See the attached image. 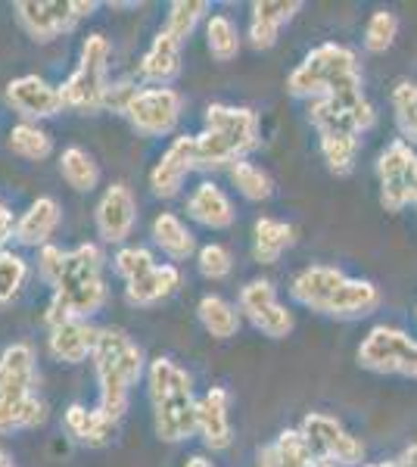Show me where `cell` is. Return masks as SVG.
Wrapping results in <instances>:
<instances>
[{"label":"cell","mask_w":417,"mask_h":467,"mask_svg":"<svg viewBox=\"0 0 417 467\" xmlns=\"http://www.w3.org/2000/svg\"><path fill=\"white\" fill-rule=\"evenodd\" d=\"M106 303L103 253L97 244H81L66 253V265L53 287L44 324L57 327L66 321H90Z\"/></svg>","instance_id":"obj_1"},{"label":"cell","mask_w":417,"mask_h":467,"mask_svg":"<svg viewBox=\"0 0 417 467\" xmlns=\"http://www.w3.org/2000/svg\"><path fill=\"white\" fill-rule=\"evenodd\" d=\"M203 134H196V169H231L237 160H246L262 144L259 112L231 103H212L203 116Z\"/></svg>","instance_id":"obj_2"},{"label":"cell","mask_w":417,"mask_h":467,"mask_svg":"<svg viewBox=\"0 0 417 467\" xmlns=\"http://www.w3.org/2000/svg\"><path fill=\"white\" fill-rule=\"evenodd\" d=\"M147 387L159 440L169 442V446L191 440L196 433V396L191 374L178 361L159 356L147 368Z\"/></svg>","instance_id":"obj_3"},{"label":"cell","mask_w":417,"mask_h":467,"mask_svg":"<svg viewBox=\"0 0 417 467\" xmlns=\"http://www.w3.org/2000/svg\"><path fill=\"white\" fill-rule=\"evenodd\" d=\"M94 374H97V393L100 402L97 409L119 420L128 411V399H131V387L143 374V352L131 337L119 327H103L100 340L94 349Z\"/></svg>","instance_id":"obj_4"},{"label":"cell","mask_w":417,"mask_h":467,"mask_svg":"<svg viewBox=\"0 0 417 467\" xmlns=\"http://www.w3.org/2000/svg\"><path fill=\"white\" fill-rule=\"evenodd\" d=\"M308 119H312V125L318 128V134H349V138H361L368 128H374L377 112L365 97L361 72L343 78L328 97L308 103Z\"/></svg>","instance_id":"obj_5"},{"label":"cell","mask_w":417,"mask_h":467,"mask_svg":"<svg viewBox=\"0 0 417 467\" xmlns=\"http://www.w3.org/2000/svg\"><path fill=\"white\" fill-rule=\"evenodd\" d=\"M349 75H359V57H355V50H349L346 44L328 41V44H318L315 50H308L306 59L287 78V90L293 97L321 100V97H328Z\"/></svg>","instance_id":"obj_6"},{"label":"cell","mask_w":417,"mask_h":467,"mask_svg":"<svg viewBox=\"0 0 417 467\" xmlns=\"http://www.w3.org/2000/svg\"><path fill=\"white\" fill-rule=\"evenodd\" d=\"M106 66H109V41H106L103 35H88L85 44H81L78 66H75V72L63 81V88H59L66 107L78 109V112H90V116L103 112L106 90H109Z\"/></svg>","instance_id":"obj_7"},{"label":"cell","mask_w":417,"mask_h":467,"mask_svg":"<svg viewBox=\"0 0 417 467\" xmlns=\"http://www.w3.org/2000/svg\"><path fill=\"white\" fill-rule=\"evenodd\" d=\"M359 365L377 374H401L417 380V340L390 324H377L359 346Z\"/></svg>","instance_id":"obj_8"},{"label":"cell","mask_w":417,"mask_h":467,"mask_svg":"<svg viewBox=\"0 0 417 467\" xmlns=\"http://www.w3.org/2000/svg\"><path fill=\"white\" fill-rule=\"evenodd\" d=\"M299 433L306 436L308 449L315 451L318 462L337 467H359L365 462V446L359 436H352L333 414L308 411L299 424Z\"/></svg>","instance_id":"obj_9"},{"label":"cell","mask_w":417,"mask_h":467,"mask_svg":"<svg viewBox=\"0 0 417 467\" xmlns=\"http://www.w3.org/2000/svg\"><path fill=\"white\" fill-rule=\"evenodd\" d=\"M377 178H381V202L390 213H401L417 200V150L408 140H392L377 156Z\"/></svg>","instance_id":"obj_10"},{"label":"cell","mask_w":417,"mask_h":467,"mask_svg":"<svg viewBox=\"0 0 417 467\" xmlns=\"http://www.w3.org/2000/svg\"><path fill=\"white\" fill-rule=\"evenodd\" d=\"M181 112H184V97L174 88H141L125 119L143 138H165L178 128Z\"/></svg>","instance_id":"obj_11"},{"label":"cell","mask_w":417,"mask_h":467,"mask_svg":"<svg viewBox=\"0 0 417 467\" xmlns=\"http://www.w3.org/2000/svg\"><path fill=\"white\" fill-rule=\"evenodd\" d=\"M19 28L37 44H50L78 26L75 0H19L13 4Z\"/></svg>","instance_id":"obj_12"},{"label":"cell","mask_w":417,"mask_h":467,"mask_svg":"<svg viewBox=\"0 0 417 467\" xmlns=\"http://www.w3.org/2000/svg\"><path fill=\"white\" fill-rule=\"evenodd\" d=\"M240 315L253 324L259 334L271 337V340H284L293 334V315L277 299V290L271 281H249L240 290Z\"/></svg>","instance_id":"obj_13"},{"label":"cell","mask_w":417,"mask_h":467,"mask_svg":"<svg viewBox=\"0 0 417 467\" xmlns=\"http://www.w3.org/2000/svg\"><path fill=\"white\" fill-rule=\"evenodd\" d=\"M4 97L26 122H35V125L41 122V119H50L66 109V100H63V94H59V88L50 85L41 75H19V78H13L10 85H6Z\"/></svg>","instance_id":"obj_14"},{"label":"cell","mask_w":417,"mask_h":467,"mask_svg":"<svg viewBox=\"0 0 417 467\" xmlns=\"http://www.w3.org/2000/svg\"><path fill=\"white\" fill-rule=\"evenodd\" d=\"M94 222L97 234L106 244H125L134 231V222H138V200H134L131 187L122 184V181L106 187L94 209Z\"/></svg>","instance_id":"obj_15"},{"label":"cell","mask_w":417,"mask_h":467,"mask_svg":"<svg viewBox=\"0 0 417 467\" xmlns=\"http://www.w3.org/2000/svg\"><path fill=\"white\" fill-rule=\"evenodd\" d=\"M196 169V134L174 138L169 150L159 156V162L150 169V191L162 200H172L181 193L187 175Z\"/></svg>","instance_id":"obj_16"},{"label":"cell","mask_w":417,"mask_h":467,"mask_svg":"<svg viewBox=\"0 0 417 467\" xmlns=\"http://www.w3.org/2000/svg\"><path fill=\"white\" fill-rule=\"evenodd\" d=\"M227 409H231V393L224 387H209L196 399V433L212 451H224L234 442L231 411Z\"/></svg>","instance_id":"obj_17"},{"label":"cell","mask_w":417,"mask_h":467,"mask_svg":"<svg viewBox=\"0 0 417 467\" xmlns=\"http://www.w3.org/2000/svg\"><path fill=\"white\" fill-rule=\"evenodd\" d=\"M37 361L28 343H13L0 352V405L35 396Z\"/></svg>","instance_id":"obj_18"},{"label":"cell","mask_w":417,"mask_h":467,"mask_svg":"<svg viewBox=\"0 0 417 467\" xmlns=\"http://www.w3.org/2000/svg\"><path fill=\"white\" fill-rule=\"evenodd\" d=\"M302 10V0H255L249 6V44L255 50H268L277 44L280 32L296 19Z\"/></svg>","instance_id":"obj_19"},{"label":"cell","mask_w":417,"mask_h":467,"mask_svg":"<svg viewBox=\"0 0 417 467\" xmlns=\"http://www.w3.org/2000/svg\"><path fill=\"white\" fill-rule=\"evenodd\" d=\"M349 281L339 268L333 265H312L302 268L290 284V296L293 303L312 308V312H328V306L333 303V296L339 293V287Z\"/></svg>","instance_id":"obj_20"},{"label":"cell","mask_w":417,"mask_h":467,"mask_svg":"<svg viewBox=\"0 0 417 467\" xmlns=\"http://www.w3.org/2000/svg\"><path fill=\"white\" fill-rule=\"evenodd\" d=\"M97 340H100V327H94L90 321H66L50 327L47 349L57 361L81 365V361L94 358Z\"/></svg>","instance_id":"obj_21"},{"label":"cell","mask_w":417,"mask_h":467,"mask_svg":"<svg viewBox=\"0 0 417 467\" xmlns=\"http://www.w3.org/2000/svg\"><path fill=\"white\" fill-rule=\"evenodd\" d=\"M181 47H184V44L174 41L162 28V32L153 37V44L147 47V54L141 57V66H138L141 78L147 81L150 88H169L181 75Z\"/></svg>","instance_id":"obj_22"},{"label":"cell","mask_w":417,"mask_h":467,"mask_svg":"<svg viewBox=\"0 0 417 467\" xmlns=\"http://www.w3.org/2000/svg\"><path fill=\"white\" fill-rule=\"evenodd\" d=\"M187 215H191L196 224L209 228V231L231 228L234 218H237L231 197H227V193L215 184V181H203V184L196 187L191 197H187Z\"/></svg>","instance_id":"obj_23"},{"label":"cell","mask_w":417,"mask_h":467,"mask_svg":"<svg viewBox=\"0 0 417 467\" xmlns=\"http://www.w3.org/2000/svg\"><path fill=\"white\" fill-rule=\"evenodd\" d=\"M59 222H63V209L53 197H37L32 206L16 218V240L22 246H41L50 244V237L57 234Z\"/></svg>","instance_id":"obj_24"},{"label":"cell","mask_w":417,"mask_h":467,"mask_svg":"<svg viewBox=\"0 0 417 467\" xmlns=\"http://www.w3.org/2000/svg\"><path fill=\"white\" fill-rule=\"evenodd\" d=\"M178 287H181V268L178 265H156L143 277H138V281L125 284V299H128V306L150 308V306L162 303V299H169Z\"/></svg>","instance_id":"obj_25"},{"label":"cell","mask_w":417,"mask_h":467,"mask_svg":"<svg viewBox=\"0 0 417 467\" xmlns=\"http://www.w3.org/2000/svg\"><path fill=\"white\" fill-rule=\"evenodd\" d=\"M63 424L75 440L85 442V446H106V442L116 436L119 420H112L109 414H103L100 409H85V405H69L63 414Z\"/></svg>","instance_id":"obj_26"},{"label":"cell","mask_w":417,"mask_h":467,"mask_svg":"<svg viewBox=\"0 0 417 467\" xmlns=\"http://www.w3.org/2000/svg\"><path fill=\"white\" fill-rule=\"evenodd\" d=\"M150 237H153V244L169 255L172 262H184V259H191L193 253H200L196 250L193 231L174 213H159L153 218V224H150Z\"/></svg>","instance_id":"obj_27"},{"label":"cell","mask_w":417,"mask_h":467,"mask_svg":"<svg viewBox=\"0 0 417 467\" xmlns=\"http://www.w3.org/2000/svg\"><path fill=\"white\" fill-rule=\"evenodd\" d=\"M315 464L318 458L308 449L299 427L296 431H280L277 440L259 451V467H315Z\"/></svg>","instance_id":"obj_28"},{"label":"cell","mask_w":417,"mask_h":467,"mask_svg":"<svg viewBox=\"0 0 417 467\" xmlns=\"http://www.w3.org/2000/svg\"><path fill=\"white\" fill-rule=\"evenodd\" d=\"M381 306V290L370 281H361V277H349V281L339 287V293L333 296V303L328 306L330 318H361V315H370Z\"/></svg>","instance_id":"obj_29"},{"label":"cell","mask_w":417,"mask_h":467,"mask_svg":"<svg viewBox=\"0 0 417 467\" xmlns=\"http://www.w3.org/2000/svg\"><path fill=\"white\" fill-rule=\"evenodd\" d=\"M296 231L293 224L280 222V218H259L253 224V255L262 265H275V262L293 246Z\"/></svg>","instance_id":"obj_30"},{"label":"cell","mask_w":417,"mask_h":467,"mask_svg":"<svg viewBox=\"0 0 417 467\" xmlns=\"http://www.w3.org/2000/svg\"><path fill=\"white\" fill-rule=\"evenodd\" d=\"M196 318H200L203 330H206L209 337H215V340H231L240 330V308L227 303L224 296H215V293L200 299Z\"/></svg>","instance_id":"obj_31"},{"label":"cell","mask_w":417,"mask_h":467,"mask_svg":"<svg viewBox=\"0 0 417 467\" xmlns=\"http://www.w3.org/2000/svg\"><path fill=\"white\" fill-rule=\"evenodd\" d=\"M59 175L78 193H90L100 181V165L85 147H66L59 156Z\"/></svg>","instance_id":"obj_32"},{"label":"cell","mask_w":417,"mask_h":467,"mask_svg":"<svg viewBox=\"0 0 417 467\" xmlns=\"http://www.w3.org/2000/svg\"><path fill=\"white\" fill-rule=\"evenodd\" d=\"M6 147H10L13 156L28 162H44L53 153V140L50 134L44 131L41 125L35 122H19L10 128V138H6Z\"/></svg>","instance_id":"obj_33"},{"label":"cell","mask_w":417,"mask_h":467,"mask_svg":"<svg viewBox=\"0 0 417 467\" xmlns=\"http://www.w3.org/2000/svg\"><path fill=\"white\" fill-rule=\"evenodd\" d=\"M47 420V409L37 396L19 399V402L0 405V436L19 433V431H35L37 424Z\"/></svg>","instance_id":"obj_34"},{"label":"cell","mask_w":417,"mask_h":467,"mask_svg":"<svg viewBox=\"0 0 417 467\" xmlns=\"http://www.w3.org/2000/svg\"><path fill=\"white\" fill-rule=\"evenodd\" d=\"M227 175H231V184L240 191V197L249 202H265L275 193V184H271L268 171H262L259 165L249 160H237L227 169Z\"/></svg>","instance_id":"obj_35"},{"label":"cell","mask_w":417,"mask_h":467,"mask_svg":"<svg viewBox=\"0 0 417 467\" xmlns=\"http://www.w3.org/2000/svg\"><path fill=\"white\" fill-rule=\"evenodd\" d=\"M206 47H209L212 59H218V63H231V59L240 54V32H237V26H234L231 16H224V13L209 16Z\"/></svg>","instance_id":"obj_36"},{"label":"cell","mask_w":417,"mask_h":467,"mask_svg":"<svg viewBox=\"0 0 417 467\" xmlns=\"http://www.w3.org/2000/svg\"><path fill=\"white\" fill-rule=\"evenodd\" d=\"M206 13H209L206 0H174L169 6V16H165V32H169L174 41L184 44Z\"/></svg>","instance_id":"obj_37"},{"label":"cell","mask_w":417,"mask_h":467,"mask_svg":"<svg viewBox=\"0 0 417 467\" xmlns=\"http://www.w3.org/2000/svg\"><path fill=\"white\" fill-rule=\"evenodd\" d=\"M318 147H321V156L333 175H349L355 169L359 138H349V134H321V144Z\"/></svg>","instance_id":"obj_38"},{"label":"cell","mask_w":417,"mask_h":467,"mask_svg":"<svg viewBox=\"0 0 417 467\" xmlns=\"http://www.w3.org/2000/svg\"><path fill=\"white\" fill-rule=\"evenodd\" d=\"M396 35H399L396 13H390V10L370 13V19L365 26V47L370 54H386V50L392 47V41H396Z\"/></svg>","instance_id":"obj_39"},{"label":"cell","mask_w":417,"mask_h":467,"mask_svg":"<svg viewBox=\"0 0 417 467\" xmlns=\"http://www.w3.org/2000/svg\"><path fill=\"white\" fill-rule=\"evenodd\" d=\"M392 109H396V122L401 128V134L408 138V144H417V85L412 81H401L392 90Z\"/></svg>","instance_id":"obj_40"},{"label":"cell","mask_w":417,"mask_h":467,"mask_svg":"<svg viewBox=\"0 0 417 467\" xmlns=\"http://www.w3.org/2000/svg\"><path fill=\"white\" fill-rule=\"evenodd\" d=\"M28 277V265L26 259L10 250H0V306L13 303L19 296L22 284Z\"/></svg>","instance_id":"obj_41"},{"label":"cell","mask_w":417,"mask_h":467,"mask_svg":"<svg viewBox=\"0 0 417 467\" xmlns=\"http://www.w3.org/2000/svg\"><path fill=\"white\" fill-rule=\"evenodd\" d=\"M156 265L159 262L153 259V253H150L147 246H122V250L116 253V259H112V268H116V275L122 277L125 284L138 281V277H143Z\"/></svg>","instance_id":"obj_42"},{"label":"cell","mask_w":417,"mask_h":467,"mask_svg":"<svg viewBox=\"0 0 417 467\" xmlns=\"http://www.w3.org/2000/svg\"><path fill=\"white\" fill-rule=\"evenodd\" d=\"M196 268L206 281H224L234 271V259L227 253V246L222 244H206L200 253H196Z\"/></svg>","instance_id":"obj_43"},{"label":"cell","mask_w":417,"mask_h":467,"mask_svg":"<svg viewBox=\"0 0 417 467\" xmlns=\"http://www.w3.org/2000/svg\"><path fill=\"white\" fill-rule=\"evenodd\" d=\"M63 265H66V250H59V246H41L37 250V275H41V281L47 284V287L53 290L59 281V275H63Z\"/></svg>","instance_id":"obj_44"},{"label":"cell","mask_w":417,"mask_h":467,"mask_svg":"<svg viewBox=\"0 0 417 467\" xmlns=\"http://www.w3.org/2000/svg\"><path fill=\"white\" fill-rule=\"evenodd\" d=\"M138 90H141V88H138V85H131V81H119V85H109V90H106L103 109H112V112H119V116H125Z\"/></svg>","instance_id":"obj_45"},{"label":"cell","mask_w":417,"mask_h":467,"mask_svg":"<svg viewBox=\"0 0 417 467\" xmlns=\"http://www.w3.org/2000/svg\"><path fill=\"white\" fill-rule=\"evenodd\" d=\"M16 237V222H13V213L4 200H0V250L6 246V240Z\"/></svg>","instance_id":"obj_46"},{"label":"cell","mask_w":417,"mask_h":467,"mask_svg":"<svg viewBox=\"0 0 417 467\" xmlns=\"http://www.w3.org/2000/svg\"><path fill=\"white\" fill-rule=\"evenodd\" d=\"M399 464H401V467H417V442H414V446H408V449H405V455L399 458Z\"/></svg>","instance_id":"obj_47"},{"label":"cell","mask_w":417,"mask_h":467,"mask_svg":"<svg viewBox=\"0 0 417 467\" xmlns=\"http://www.w3.org/2000/svg\"><path fill=\"white\" fill-rule=\"evenodd\" d=\"M184 467H215V464H212L209 458H203V455H193V458H187Z\"/></svg>","instance_id":"obj_48"},{"label":"cell","mask_w":417,"mask_h":467,"mask_svg":"<svg viewBox=\"0 0 417 467\" xmlns=\"http://www.w3.org/2000/svg\"><path fill=\"white\" fill-rule=\"evenodd\" d=\"M315 467H337V464H328V462H318ZM361 467H401L399 462H377V464H361Z\"/></svg>","instance_id":"obj_49"},{"label":"cell","mask_w":417,"mask_h":467,"mask_svg":"<svg viewBox=\"0 0 417 467\" xmlns=\"http://www.w3.org/2000/svg\"><path fill=\"white\" fill-rule=\"evenodd\" d=\"M0 467H16V464H13V458H10V451H6V449H0Z\"/></svg>","instance_id":"obj_50"},{"label":"cell","mask_w":417,"mask_h":467,"mask_svg":"<svg viewBox=\"0 0 417 467\" xmlns=\"http://www.w3.org/2000/svg\"><path fill=\"white\" fill-rule=\"evenodd\" d=\"M414 206H417V200H414Z\"/></svg>","instance_id":"obj_51"}]
</instances>
